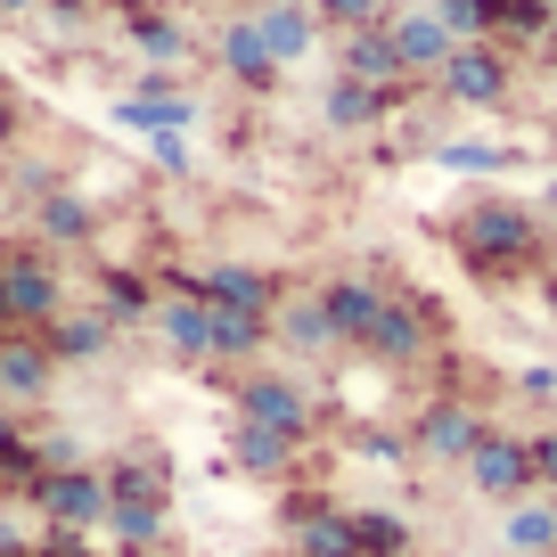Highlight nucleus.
I'll use <instances>...</instances> for the list:
<instances>
[{
    "label": "nucleus",
    "mask_w": 557,
    "mask_h": 557,
    "mask_svg": "<svg viewBox=\"0 0 557 557\" xmlns=\"http://www.w3.org/2000/svg\"><path fill=\"white\" fill-rule=\"evenodd\" d=\"M271 336L287 352H336V329H329V312H320V287H312V296H278Z\"/></svg>",
    "instance_id": "nucleus-19"
},
{
    "label": "nucleus",
    "mask_w": 557,
    "mask_h": 557,
    "mask_svg": "<svg viewBox=\"0 0 557 557\" xmlns=\"http://www.w3.org/2000/svg\"><path fill=\"white\" fill-rule=\"evenodd\" d=\"M34 475H41L34 435H25V426H17V410L0 401V492H17V500H25V484H34Z\"/></svg>",
    "instance_id": "nucleus-25"
},
{
    "label": "nucleus",
    "mask_w": 557,
    "mask_h": 557,
    "mask_svg": "<svg viewBox=\"0 0 557 557\" xmlns=\"http://www.w3.org/2000/svg\"><path fill=\"white\" fill-rule=\"evenodd\" d=\"M524 451H533V492H557V426L524 435Z\"/></svg>",
    "instance_id": "nucleus-32"
},
{
    "label": "nucleus",
    "mask_w": 557,
    "mask_h": 557,
    "mask_svg": "<svg viewBox=\"0 0 557 557\" xmlns=\"http://www.w3.org/2000/svg\"><path fill=\"white\" fill-rule=\"evenodd\" d=\"M296 451H304V443H287V435H271V426L230 418V468H246V475H287V468H296Z\"/></svg>",
    "instance_id": "nucleus-20"
},
{
    "label": "nucleus",
    "mask_w": 557,
    "mask_h": 557,
    "mask_svg": "<svg viewBox=\"0 0 557 557\" xmlns=\"http://www.w3.org/2000/svg\"><path fill=\"white\" fill-rule=\"evenodd\" d=\"M541 9H549V17H557V0H541Z\"/></svg>",
    "instance_id": "nucleus-41"
},
{
    "label": "nucleus",
    "mask_w": 557,
    "mask_h": 557,
    "mask_svg": "<svg viewBox=\"0 0 557 557\" xmlns=\"http://www.w3.org/2000/svg\"><path fill=\"white\" fill-rule=\"evenodd\" d=\"M385 41H394L401 74H443V58L459 50V41L443 34V17H435V9H401V17H385Z\"/></svg>",
    "instance_id": "nucleus-13"
},
{
    "label": "nucleus",
    "mask_w": 557,
    "mask_h": 557,
    "mask_svg": "<svg viewBox=\"0 0 557 557\" xmlns=\"http://www.w3.org/2000/svg\"><path fill=\"white\" fill-rule=\"evenodd\" d=\"M345 524H352V557H410V517H394V508H345Z\"/></svg>",
    "instance_id": "nucleus-22"
},
{
    "label": "nucleus",
    "mask_w": 557,
    "mask_h": 557,
    "mask_svg": "<svg viewBox=\"0 0 557 557\" xmlns=\"http://www.w3.org/2000/svg\"><path fill=\"white\" fill-rule=\"evenodd\" d=\"M115 123H123V132H189V123H197V99L148 83V90H132V99H115Z\"/></svg>",
    "instance_id": "nucleus-17"
},
{
    "label": "nucleus",
    "mask_w": 557,
    "mask_h": 557,
    "mask_svg": "<svg viewBox=\"0 0 557 557\" xmlns=\"http://www.w3.org/2000/svg\"><path fill=\"white\" fill-rule=\"evenodd\" d=\"M484 426L492 418L475 410L468 394H435L410 418V459H426V468H468V451L484 443Z\"/></svg>",
    "instance_id": "nucleus-4"
},
{
    "label": "nucleus",
    "mask_w": 557,
    "mask_h": 557,
    "mask_svg": "<svg viewBox=\"0 0 557 557\" xmlns=\"http://www.w3.org/2000/svg\"><path fill=\"white\" fill-rule=\"evenodd\" d=\"M352 451H361V459H377V468H418V459H410V443H394V435H352Z\"/></svg>",
    "instance_id": "nucleus-33"
},
{
    "label": "nucleus",
    "mask_w": 557,
    "mask_h": 557,
    "mask_svg": "<svg viewBox=\"0 0 557 557\" xmlns=\"http://www.w3.org/2000/svg\"><path fill=\"white\" fill-rule=\"evenodd\" d=\"M34 557H90V533H66V524H50V533L34 541Z\"/></svg>",
    "instance_id": "nucleus-35"
},
{
    "label": "nucleus",
    "mask_w": 557,
    "mask_h": 557,
    "mask_svg": "<svg viewBox=\"0 0 557 557\" xmlns=\"http://www.w3.org/2000/svg\"><path fill=\"white\" fill-rule=\"evenodd\" d=\"M99 312L115 320V329H132V320H148V312H157V287H148L139 271H107V287H99Z\"/></svg>",
    "instance_id": "nucleus-27"
},
{
    "label": "nucleus",
    "mask_w": 557,
    "mask_h": 557,
    "mask_svg": "<svg viewBox=\"0 0 557 557\" xmlns=\"http://www.w3.org/2000/svg\"><path fill=\"white\" fill-rule=\"evenodd\" d=\"M25 508H41V517L66 524V533H99V524H107V468L34 475V484H25Z\"/></svg>",
    "instance_id": "nucleus-7"
},
{
    "label": "nucleus",
    "mask_w": 557,
    "mask_h": 557,
    "mask_svg": "<svg viewBox=\"0 0 557 557\" xmlns=\"http://www.w3.org/2000/svg\"><path fill=\"white\" fill-rule=\"evenodd\" d=\"M148 157H157L164 173H189V139L181 132H148Z\"/></svg>",
    "instance_id": "nucleus-36"
},
{
    "label": "nucleus",
    "mask_w": 557,
    "mask_h": 557,
    "mask_svg": "<svg viewBox=\"0 0 557 557\" xmlns=\"http://www.w3.org/2000/svg\"><path fill=\"white\" fill-rule=\"evenodd\" d=\"M230 401H238L246 426H271V435H287V443H312V426H320V401H312V385H304L296 369H238Z\"/></svg>",
    "instance_id": "nucleus-2"
},
{
    "label": "nucleus",
    "mask_w": 557,
    "mask_h": 557,
    "mask_svg": "<svg viewBox=\"0 0 557 557\" xmlns=\"http://www.w3.org/2000/svg\"><path fill=\"white\" fill-rule=\"evenodd\" d=\"M517 394H524V401H557V361H533V369H517Z\"/></svg>",
    "instance_id": "nucleus-34"
},
{
    "label": "nucleus",
    "mask_w": 557,
    "mask_h": 557,
    "mask_svg": "<svg viewBox=\"0 0 557 557\" xmlns=\"http://www.w3.org/2000/svg\"><path fill=\"white\" fill-rule=\"evenodd\" d=\"M262 9H312V0H262Z\"/></svg>",
    "instance_id": "nucleus-40"
},
{
    "label": "nucleus",
    "mask_w": 557,
    "mask_h": 557,
    "mask_svg": "<svg viewBox=\"0 0 557 557\" xmlns=\"http://www.w3.org/2000/svg\"><path fill=\"white\" fill-rule=\"evenodd\" d=\"M66 312V287L41 255H0V329H50Z\"/></svg>",
    "instance_id": "nucleus-6"
},
{
    "label": "nucleus",
    "mask_w": 557,
    "mask_h": 557,
    "mask_svg": "<svg viewBox=\"0 0 557 557\" xmlns=\"http://www.w3.org/2000/svg\"><path fill=\"white\" fill-rule=\"evenodd\" d=\"M148 320H157V336H164L173 361H189V369L213 361V304L197 296V278H164V296H157Z\"/></svg>",
    "instance_id": "nucleus-8"
},
{
    "label": "nucleus",
    "mask_w": 557,
    "mask_h": 557,
    "mask_svg": "<svg viewBox=\"0 0 557 557\" xmlns=\"http://www.w3.org/2000/svg\"><path fill=\"white\" fill-rule=\"evenodd\" d=\"M255 34L271 41L278 66H304V58L320 50V17L312 9H255Z\"/></svg>",
    "instance_id": "nucleus-21"
},
{
    "label": "nucleus",
    "mask_w": 557,
    "mask_h": 557,
    "mask_svg": "<svg viewBox=\"0 0 557 557\" xmlns=\"http://www.w3.org/2000/svg\"><path fill=\"white\" fill-rule=\"evenodd\" d=\"M345 83H369V90H385V99L410 83V74H401V58H394V41H385V25L345 34Z\"/></svg>",
    "instance_id": "nucleus-18"
},
{
    "label": "nucleus",
    "mask_w": 557,
    "mask_h": 557,
    "mask_svg": "<svg viewBox=\"0 0 557 557\" xmlns=\"http://www.w3.org/2000/svg\"><path fill=\"white\" fill-rule=\"evenodd\" d=\"M459 262L475 278H524L541 271V213L517 197H475L459 213Z\"/></svg>",
    "instance_id": "nucleus-1"
},
{
    "label": "nucleus",
    "mask_w": 557,
    "mask_h": 557,
    "mask_svg": "<svg viewBox=\"0 0 557 557\" xmlns=\"http://www.w3.org/2000/svg\"><path fill=\"white\" fill-rule=\"evenodd\" d=\"M361 361L385 369V377L426 369V361H435V312H426L418 296H385V312L369 320V336H361Z\"/></svg>",
    "instance_id": "nucleus-3"
},
{
    "label": "nucleus",
    "mask_w": 557,
    "mask_h": 557,
    "mask_svg": "<svg viewBox=\"0 0 557 557\" xmlns=\"http://www.w3.org/2000/svg\"><path fill=\"white\" fill-rule=\"evenodd\" d=\"M132 50L148 58V66H181V58H189V34H181L173 17H148V9H139L132 17Z\"/></svg>",
    "instance_id": "nucleus-28"
},
{
    "label": "nucleus",
    "mask_w": 557,
    "mask_h": 557,
    "mask_svg": "<svg viewBox=\"0 0 557 557\" xmlns=\"http://www.w3.org/2000/svg\"><path fill=\"white\" fill-rule=\"evenodd\" d=\"M50 385H58V352L41 345L34 329H0V401L25 410V401H41Z\"/></svg>",
    "instance_id": "nucleus-10"
},
{
    "label": "nucleus",
    "mask_w": 557,
    "mask_h": 557,
    "mask_svg": "<svg viewBox=\"0 0 557 557\" xmlns=\"http://www.w3.org/2000/svg\"><path fill=\"white\" fill-rule=\"evenodd\" d=\"M549 271H557V262H549Z\"/></svg>",
    "instance_id": "nucleus-43"
},
{
    "label": "nucleus",
    "mask_w": 557,
    "mask_h": 557,
    "mask_svg": "<svg viewBox=\"0 0 557 557\" xmlns=\"http://www.w3.org/2000/svg\"><path fill=\"white\" fill-rule=\"evenodd\" d=\"M213 58H222V74H230V83H238V90H271L278 74H287V66H278V58H271V41L255 34V17L222 25V41H213Z\"/></svg>",
    "instance_id": "nucleus-15"
},
{
    "label": "nucleus",
    "mask_w": 557,
    "mask_h": 557,
    "mask_svg": "<svg viewBox=\"0 0 557 557\" xmlns=\"http://www.w3.org/2000/svg\"><path fill=\"white\" fill-rule=\"evenodd\" d=\"M549 500H557V492H549Z\"/></svg>",
    "instance_id": "nucleus-42"
},
{
    "label": "nucleus",
    "mask_w": 557,
    "mask_h": 557,
    "mask_svg": "<svg viewBox=\"0 0 557 557\" xmlns=\"http://www.w3.org/2000/svg\"><path fill=\"white\" fill-rule=\"evenodd\" d=\"M500 541H508V557H557V500L524 492L517 508H500Z\"/></svg>",
    "instance_id": "nucleus-16"
},
{
    "label": "nucleus",
    "mask_w": 557,
    "mask_h": 557,
    "mask_svg": "<svg viewBox=\"0 0 557 557\" xmlns=\"http://www.w3.org/2000/svg\"><path fill=\"white\" fill-rule=\"evenodd\" d=\"M533 213H541V230L557 222V181H549V189H541V206H533Z\"/></svg>",
    "instance_id": "nucleus-38"
},
{
    "label": "nucleus",
    "mask_w": 557,
    "mask_h": 557,
    "mask_svg": "<svg viewBox=\"0 0 557 557\" xmlns=\"http://www.w3.org/2000/svg\"><path fill=\"white\" fill-rule=\"evenodd\" d=\"M41 0H0V17H34Z\"/></svg>",
    "instance_id": "nucleus-39"
},
{
    "label": "nucleus",
    "mask_w": 557,
    "mask_h": 557,
    "mask_svg": "<svg viewBox=\"0 0 557 557\" xmlns=\"http://www.w3.org/2000/svg\"><path fill=\"white\" fill-rule=\"evenodd\" d=\"M435 83H443V99H451V107H500L517 74H508V58L492 50V41H459V50L443 58Z\"/></svg>",
    "instance_id": "nucleus-9"
},
{
    "label": "nucleus",
    "mask_w": 557,
    "mask_h": 557,
    "mask_svg": "<svg viewBox=\"0 0 557 557\" xmlns=\"http://www.w3.org/2000/svg\"><path fill=\"white\" fill-rule=\"evenodd\" d=\"M0 148H17V99L0 90Z\"/></svg>",
    "instance_id": "nucleus-37"
},
{
    "label": "nucleus",
    "mask_w": 557,
    "mask_h": 557,
    "mask_svg": "<svg viewBox=\"0 0 557 557\" xmlns=\"http://www.w3.org/2000/svg\"><path fill=\"white\" fill-rule=\"evenodd\" d=\"M435 164H443V173H508L517 148H500V139H443Z\"/></svg>",
    "instance_id": "nucleus-29"
},
{
    "label": "nucleus",
    "mask_w": 557,
    "mask_h": 557,
    "mask_svg": "<svg viewBox=\"0 0 557 557\" xmlns=\"http://www.w3.org/2000/svg\"><path fill=\"white\" fill-rule=\"evenodd\" d=\"M312 17L336 34H369V25H385V0H312Z\"/></svg>",
    "instance_id": "nucleus-31"
},
{
    "label": "nucleus",
    "mask_w": 557,
    "mask_h": 557,
    "mask_svg": "<svg viewBox=\"0 0 557 557\" xmlns=\"http://www.w3.org/2000/svg\"><path fill=\"white\" fill-rule=\"evenodd\" d=\"M435 17L451 41H492V25H500V0H435Z\"/></svg>",
    "instance_id": "nucleus-30"
},
{
    "label": "nucleus",
    "mask_w": 557,
    "mask_h": 557,
    "mask_svg": "<svg viewBox=\"0 0 557 557\" xmlns=\"http://www.w3.org/2000/svg\"><path fill=\"white\" fill-rule=\"evenodd\" d=\"M99 533H115L123 557H148L164 541V500H107V524Z\"/></svg>",
    "instance_id": "nucleus-23"
},
{
    "label": "nucleus",
    "mask_w": 557,
    "mask_h": 557,
    "mask_svg": "<svg viewBox=\"0 0 557 557\" xmlns=\"http://www.w3.org/2000/svg\"><path fill=\"white\" fill-rule=\"evenodd\" d=\"M320 312H329V329H336V352H361L369 320L385 312V287L377 278H329V287H320Z\"/></svg>",
    "instance_id": "nucleus-12"
},
{
    "label": "nucleus",
    "mask_w": 557,
    "mask_h": 557,
    "mask_svg": "<svg viewBox=\"0 0 557 557\" xmlns=\"http://www.w3.org/2000/svg\"><path fill=\"white\" fill-rule=\"evenodd\" d=\"M385 107H394V99L369 90V83H345V74L329 83V123H336V132H369V123H385Z\"/></svg>",
    "instance_id": "nucleus-26"
},
{
    "label": "nucleus",
    "mask_w": 557,
    "mask_h": 557,
    "mask_svg": "<svg viewBox=\"0 0 557 557\" xmlns=\"http://www.w3.org/2000/svg\"><path fill=\"white\" fill-rule=\"evenodd\" d=\"M115 336H123V329L99 312V304H66V312H58L50 329H41V345L58 352V369H74V361H99V352L115 345Z\"/></svg>",
    "instance_id": "nucleus-14"
},
{
    "label": "nucleus",
    "mask_w": 557,
    "mask_h": 557,
    "mask_svg": "<svg viewBox=\"0 0 557 557\" xmlns=\"http://www.w3.org/2000/svg\"><path fill=\"white\" fill-rule=\"evenodd\" d=\"M468 492L484 508H517L524 492H533V451H524V435H508V426H484V443L468 451Z\"/></svg>",
    "instance_id": "nucleus-5"
},
{
    "label": "nucleus",
    "mask_w": 557,
    "mask_h": 557,
    "mask_svg": "<svg viewBox=\"0 0 557 557\" xmlns=\"http://www.w3.org/2000/svg\"><path fill=\"white\" fill-rule=\"evenodd\" d=\"M90 222H99V213H90L83 189H41V206H34V230H41L50 246H83Z\"/></svg>",
    "instance_id": "nucleus-24"
},
{
    "label": "nucleus",
    "mask_w": 557,
    "mask_h": 557,
    "mask_svg": "<svg viewBox=\"0 0 557 557\" xmlns=\"http://www.w3.org/2000/svg\"><path fill=\"white\" fill-rule=\"evenodd\" d=\"M197 296H206L213 312L271 320V312H278V278H271V271H255V262H206V271H197Z\"/></svg>",
    "instance_id": "nucleus-11"
}]
</instances>
